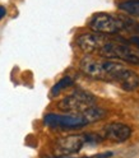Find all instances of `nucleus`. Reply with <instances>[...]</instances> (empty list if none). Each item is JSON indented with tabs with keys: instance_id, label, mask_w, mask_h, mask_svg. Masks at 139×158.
<instances>
[{
	"instance_id": "1",
	"label": "nucleus",
	"mask_w": 139,
	"mask_h": 158,
	"mask_svg": "<svg viewBox=\"0 0 139 158\" xmlns=\"http://www.w3.org/2000/svg\"><path fill=\"white\" fill-rule=\"evenodd\" d=\"M79 68L89 78L115 83H117V81L128 69L120 61L110 60V59H97L88 55L81 60Z\"/></svg>"
},
{
	"instance_id": "2",
	"label": "nucleus",
	"mask_w": 139,
	"mask_h": 158,
	"mask_svg": "<svg viewBox=\"0 0 139 158\" xmlns=\"http://www.w3.org/2000/svg\"><path fill=\"white\" fill-rule=\"evenodd\" d=\"M96 97L83 89H77L57 102V107L66 114H82L96 105Z\"/></svg>"
},
{
	"instance_id": "3",
	"label": "nucleus",
	"mask_w": 139,
	"mask_h": 158,
	"mask_svg": "<svg viewBox=\"0 0 139 158\" xmlns=\"http://www.w3.org/2000/svg\"><path fill=\"white\" fill-rule=\"evenodd\" d=\"M98 54L105 59H110V60L111 59H119V60H123L126 63L139 65V51L120 42L107 41L100 48Z\"/></svg>"
},
{
	"instance_id": "4",
	"label": "nucleus",
	"mask_w": 139,
	"mask_h": 158,
	"mask_svg": "<svg viewBox=\"0 0 139 158\" xmlns=\"http://www.w3.org/2000/svg\"><path fill=\"white\" fill-rule=\"evenodd\" d=\"M45 124L53 129L73 130L88 125V121L83 114H48L45 116Z\"/></svg>"
},
{
	"instance_id": "5",
	"label": "nucleus",
	"mask_w": 139,
	"mask_h": 158,
	"mask_svg": "<svg viewBox=\"0 0 139 158\" xmlns=\"http://www.w3.org/2000/svg\"><path fill=\"white\" fill-rule=\"evenodd\" d=\"M89 28L92 29V32L98 35H115L124 29V23L121 18L107 13H98L92 17Z\"/></svg>"
},
{
	"instance_id": "6",
	"label": "nucleus",
	"mask_w": 139,
	"mask_h": 158,
	"mask_svg": "<svg viewBox=\"0 0 139 158\" xmlns=\"http://www.w3.org/2000/svg\"><path fill=\"white\" fill-rule=\"evenodd\" d=\"M87 134H74L60 138L54 145V152L59 157H66L78 153L89 140Z\"/></svg>"
},
{
	"instance_id": "7",
	"label": "nucleus",
	"mask_w": 139,
	"mask_h": 158,
	"mask_svg": "<svg viewBox=\"0 0 139 158\" xmlns=\"http://www.w3.org/2000/svg\"><path fill=\"white\" fill-rule=\"evenodd\" d=\"M107 42L105 36L98 33H83L77 37V45L86 54H93L100 51V48Z\"/></svg>"
},
{
	"instance_id": "8",
	"label": "nucleus",
	"mask_w": 139,
	"mask_h": 158,
	"mask_svg": "<svg viewBox=\"0 0 139 158\" xmlns=\"http://www.w3.org/2000/svg\"><path fill=\"white\" fill-rule=\"evenodd\" d=\"M132 135L130 126L121 123H108L103 126V136L116 143L126 142Z\"/></svg>"
},
{
	"instance_id": "9",
	"label": "nucleus",
	"mask_w": 139,
	"mask_h": 158,
	"mask_svg": "<svg viewBox=\"0 0 139 158\" xmlns=\"http://www.w3.org/2000/svg\"><path fill=\"white\" fill-rule=\"evenodd\" d=\"M84 115V117L87 118L88 124H92V123H96V121H100L101 118L105 117L106 115V111L101 107H97V106H93L91 108H88L84 112H82Z\"/></svg>"
},
{
	"instance_id": "10",
	"label": "nucleus",
	"mask_w": 139,
	"mask_h": 158,
	"mask_svg": "<svg viewBox=\"0 0 139 158\" xmlns=\"http://www.w3.org/2000/svg\"><path fill=\"white\" fill-rule=\"evenodd\" d=\"M117 8L129 15L139 17V0H125L119 4Z\"/></svg>"
},
{
	"instance_id": "11",
	"label": "nucleus",
	"mask_w": 139,
	"mask_h": 158,
	"mask_svg": "<svg viewBox=\"0 0 139 158\" xmlns=\"http://www.w3.org/2000/svg\"><path fill=\"white\" fill-rule=\"evenodd\" d=\"M73 84H74V82H73V79H72L70 77H64L63 79H60V81H59V82L53 87V89H51V96H53V97L57 96L61 91H64L65 88L72 87Z\"/></svg>"
},
{
	"instance_id": "12",
	"label": "nucleus",
	"mask_w": 139,
	"mask_h": 158,
	"mask_svg": "<svg viewBox=\"0 0 139 158\" xmlns=\"http://www.w3.org/2000/svg\"><path fill=\"white\" fill-rule=\"evenodd\" d=\"M6 14V9L3 6V5H0V19H3Z\"/></svg>"
},
{
	"instance_id": "13",
	"label": "nucleus",
	"mask_w": 139,
	"mask_h": 158,
	"mask_svg": "<svg viewBox=\"0 0 139 158\" xmlns=\"http://www.w3.org/2000/svg\"><path fill=\"white\" fill-rule=\"evenodd\" d=\"M133 42H135L138 45V47H139V38H133Z\"/></svg>"
},
{
	"instance_id": "14",
	"label": "nucleus",
	"mask_w": 139,
	"mask_h": 158,
	"mask_svg": "<svg viewBox=\"0 0 139 158\" xmlns=\"http://www.w3.org/2000/svg\"><path fill=\"white\" fill-rule=\"evenodd\" d=\"M59 158H61V157H59Z\"/></svg>"
}]
</instances>
